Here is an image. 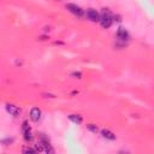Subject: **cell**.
Masks as SVG:
<instances>
[{
  "mask_svg": "<svg viewBox=\"0 0 154 154\" xmlns=\"http://www.w3.org/2000/svg\"><path fill=\"white\" fill-rule=\"evenodd\" d=\"M87 128H88L91 132H94V134H96V132L99 131V129H97V126H96L95 124H88V125H87Z\"/></svg>",
  "mask_w": 154,
  "mask_h": 154,
  "instance_id": "cell-10",
  "label": "cell"
},
{
  "mask_svg": "<svg viewBox=\"0 0 154 154\" xmlns=\"http://www.w3.org/2000/svg\"><path fill=\"white\" fill-rule=\"evenodd\" d=\"M85 16L91 22H99L100 20V13L95 8H88L85 12Z\"/></svg>",
  "mask_w": 154,
  "mask_h": 154,
  "instance_id": "cell-3",
  "label": "cell"
},
{
  "mask_svg": "<svg viewBox=\"0 0 154 154\" xmlns=\"http://www.w3.org/2000/svg\"><path fill=\"white\" fill-rule=\"evenodd\" d=\"M23 134H24V140L25 141H31L32 140V134H31V130H30L29 125L26 124V122L23 123Z\"/></svg>",
  "mask_w": 154,
  "mask_h": 154,
  "instance_id": "cell-7",
  "label": "cell"
},
{
  "mask_svg": "<svg viewBox=\"0 0 154 154\" xmlns=\"http://www.w3.org/2000/svg\"><path fill=\"white\" fill-rule=\"evenodd\" d=\"M6 111L11 114V116H14V117H18L20 113H22V109L16 106V105H12V103H7L6 105Z\"/></svg>",
  "mask_w": 154,
  "mask_h": 154,
  "instance_id": "cell-4",
  "label": "cell"
},
{
  "mask_svg": "<svg viewBox=\"0 0 154 154\" xmlns=\"http://www.w3.org/2000/svg\"><path fill=\"white\" fill-rule=\"evenodd\" d=\"M41 109L38 108V107H32L31 109H30V119L32 120V122H38L40 120V118H41Z\"/></svg>",
  "mask_w": 154,
  "mask_h": 154,
  "instance_id": "cell-6",
  "label": "cell"
},
{
  "mask_svg": "<svg viewBox=\"0 0 154 154\" xmlns=\"http://www.w3.org/2000/svg\"><path fill=\"white\" fill-rule=\"evenodd\" d=\"M99 22H100L101 26L105 28V29H107V28H109V26L112 25L113 19H112L111 12H109L107 8H103V11H102V16H100V20H99Z\"/></svg>",
  "mask_w": 154,
  "mask_h": 154,
  "instance_id": "cell-1",
  "label": "cell"
},
{
  "mask_svg": "<svg viewBox=\"0 0 154 154\" xmlns=\"http://www.w3.org/2000/svg\"><path fill=\"white\" fill-rule=\"evenodd\" d=\"M23 152H24V153H36L35 148H34V149H32V148H24Z\"/></svg>",
  "mask_w": 154,
  "mask_h": 154,
  "instance_id": "cell-11",
  "label": "cell"
},
{
  "mask_svg": "<svg viewBox=\"0 0 154 154\" xmlns=\"http://www.w3.org/2000/svg\"><path fill=\"white\" fill-rule=\"evenodd\" d=\"M101 135H102V137L106 138V140H109V141L116 140V135H114L111 130H108V129H102V130H101Z\"/></svg>",
  "mask_w": 154,
  "mask_h": 154,
  "instance_id": "cell-8",
  "label": "cell"
},
{
  "mask_svg": "<svg viewBox=\"0 0 154 154\" xmlns=\"http://www.w3.org/2000/svg\"><path fill=\"white\" fill-rule=\"evenodd\" d=\"M69 119H70L72 123H75V124H81V123L83 122V118H82V116H79V114H70V116H69Z\"/></svg>",
  "mask_w": 154,
  "mask_h": 154,
  "instance_id": "cell-9",
  "label": "cell"
},
{
  "mask_svg": "<svg viewBox=\"0 0 154 154\" xmlns=\"http://www.w3.org/2000/svg\"><path fill=\"white\" fill-rule=\"evenodd\" d=\"M66 8H67L71 13H73L75 16H77V17H82V16L84 14V11H83L79 6H77L76 4H66Z\"/></svg>",
  "mask_w": 154,
  "mask_h": 154,
  "instance_id": "cell-2",
  "label": "cell"
},
{
  "mask_svg": "<svg viewBox=\"0 0 154 154\" xmlns=\"http://www.w3.org/2000/svg\"><path fill=\"white\" fill-rule=\"evenodd\" d=\"M117 37H118L119 40H122V41H128L129 37H130V35H129V32H128V30H126L125 28L120 26V28H118V30H117Z\"/></svg>",
  "mask_w": 154,
  "mask_h": 154,
  "instance_id": "cell-5",
  "label": "cell"
}]
</instances>
